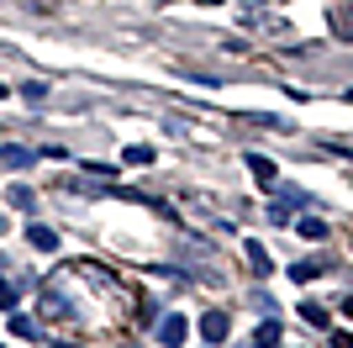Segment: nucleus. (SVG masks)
<instances>
[{
    "instance_id": "nucleus-16",
    "label": "nucleus",
    "mask_w": 353,
    "mask_h": 348,
    "mask_svg": "<svg viewBox=\"0 0 353 348\" xmlns=\"http://www.w3.org/2000/svg\"><path fill=\"white\" fill-rule=\"evenodd\" d=\"M343 311H348V317H353V296H348V306H343Z\"/></svg>"
},
{
    "instance_id": "nucleus-7",
    "label": "nucleus",
    "mask_w": 353,
    "mask_h": 348,
    "mask_svg": "<svg viewBox=\"0 0 353 348\" xmlns=\"http://www.w3.org/2000/svg\"><path fill=\"white\" fill-rule=\"evenodd\" d=\"M6 201H11L16 211H27V217H32V211H37V195H32L27 185H11V195H6Z\"/></svg>"
},
{
    "instance_id": "nucleus-11",
    "label": "nucleus",
    "mask_w": 353,
    "mask_h": 348,
    "mask_svg": "<svg viewBox=\"0 0 353 348\" xmlns=\"http://www.w3.org/2000/svg\"><path fill=\"white\" fill-rule=\"evenodd\" d=\"M11 333H16V338H37V322H32V317H16V311H11Z\"/></svg>"
},
{
    "instance_id": "nucleus-19",
    "label": "nucleus",
    "mask_w": 353,
    "mask_h": 348,
    "mask_svg": "<svg viewBox=\"0 0 353 348\" xmlns=\"http://www.w3.org/2000/svg\"><path fill=\"white\" fill-rule=\"evenodd\" d=\"M0 95H6V85H0Z\"/></svg>"
},
{
    "instance_id": "nucleus-8",
    "label": "nucleus",
    "mask_w": 353,
    "mask_h": 348,
    "mask_svg": "<svg viewBox=\"0 0 353 348\" xmlns=\"http://www.w3.org/2000/svg\"><path fill=\"white\" fill-rule=\"evenodd\" d=\"M253 343H259V348H274V343H280V322H274V317H264V327L253 333Z\"/></svg>"
},
{
    "instance_id": "nucleus-18",
    "label": "nucleus",
    "mask_w": 353,
    "mask_h": 348,
    "mask_svg": "<svg viewBox=\"0 0 353 348\" xmlns=\"http://www.w3.org/2000/svg\"><path fill=\"white\" fill-rule=\"evenodd\" d=\"M121 348H137V343H121Z\"/></svg>"
},
{
    "instance_id": "nucleus-12",
    "label": "nucleus",
    "mask_w": 353,
    "mask_h": 348,
    "mask_svg": "<svg viewBox=\"0 0 353 348\" xmlns=\"http://www.w3.org/2000/svg\"><path fill=\"white\" fill-rule=\"evenodd\" d=\"M127 164H153V148H148V143H132V148H127Z\"/></svg>"
},
{
    "instance_id": "nucleus-1",
    "label": "nucleus",
    "mask_w": 353,
    "mask_h": 348,
    "mask_svg": "<svg viewBox=\"0 0 353 348\" xmlns=\"http://www.w3.org/2000/svg\"><path fill=\"white\" fill-rule=\"evenodd\" d=\"M185 338H190V322H185V317H163V327H159V343L163 348H179Z\"/></svg>"
},
{
    "instance_id": "nucleus-10",
    "label": "nucleus",
    "mask_w": 353,
    "mask_h": 348,
    "mask_svg": "<svg viewBox=\"0 0 353 348\" xmlns=\"http://www.w3.org/2000/svg\"><path fill=\"white\" fill-rule=\"evenodd\" d=\"M248 264L259 269V275H269V269H274V264H269V253H264L259 243H248Z\"/></svg>"
},
{
    "instance_id": "nucleus-2",
    "label": "nucleus",
    "mask_w": 353,
    "mask_h": 348,
    "mask_svg": "<svg viewBox=\"0 0 353 348\" xmlns=\"http://www.w3.org/2000/svg\"><path fill=\"white\" fill-rule=\"evenodd\" d=\"M0 164H6V169H27V164H37V153L21 148V143H6L0 148Z\"/></svg>"
},
{
    "instance_id": "nucleus-4",
    "label": "nucleus",
    "mask_w": 353,
    "mask_h": 348,
    "mask_svg": "<svg viewBox=\"0 0 353 348\" xmlns=\"http://www.w3.org/2000/svg\"><path fill=\"white\" fill-rule=\"evenodd\" d=\"M27 238H32V248H43V253H53V248H59V232H53V227H43V222H32V227H27Z\"/></svg>"
},
{
    "instance_id": "nucleus-5",
    "label": "nucleus",
    "mask_w": 353,
    "mask_h": 348,
    "mask_svg": "<svg viewBox=\"0 0 353 348\" xmlns=\"http://www.w3.org/2000/svg\"><path fill=\"white\" fill-rule=\"evenodd\" d=\"M201 338H206V343H221V338H227V317H221V311L201 317Z\"/></svg>"
},
{
    "instance_id": "nucleus-14",
    "label": "nucleus",
    "mask_w": 353,
    "mask_h": 348,
    "mask_svg": "<svg viewBox=\"0 0 353 348\" xmlns=\"http://www.w3.org/2000/svg\"><path fill=\"white\" fill-rule=\"evenodd\" d=\"M290 275H295V280H311V275H322V264H316V259H311V264H295Z\"/></svg>"
},
{
    "instance_id": "nucleus-6",
    "label": "nucleus",
    "mask_w": 353,
    "mask_h": 348,
    "mask_svg": "<svg viewBox=\"0 0 353 348\" xmlns=\"http://www.w3.org/2000/svg\"><path fill=\"white\" fill-rule=\"evenodd\" d=\"M248 169H253V180H259V185H274V174H280L269 159H259V153H248Z\"/></svg>"
},
{
    "instance_id": "nucleus-3",
    "label": "nucleus",
    "mask_w": 353,
    "mask_h": 348,
    "mask_svg": "<svg viewBox=\"0 0 353 348\" xmlns=\"http://www.w3.org/2000/svg\"><path fill=\"white\" fill-rule=\"evenodd\" d=\"M21 296H27V280H0V311H16Z\"/></svg>"
},
{
    "instance_id": "nucleus-15",
    "label": "nucleus",
    "mask_w": 353,
    "mask_h": 348,
    "mask_svg": "<svg viewBox=\"0 0 353 348\" xmlns=\"http://www.w3.org/2000/svg\"><path fill=\"white\" fill-rule=\"evenodd\" d=\"M332 348H353V338H348V333H338V338H332Z\"/></svg>"
},
{
    "instance_id": "nucleus-9",
    "label": "nucleus",
    "mask_w": 353,
    "mask_h": 348,
    "mask_svg": "<svg viewBox=\"0 0 353 348\" xmlns=\"http://www.w3.org/2000/svg\"><path fill=\"white\" fill-rule=\"evenodd\" d=\"M301 238H311V243H322V238H327V222H316V217H301Z\"/></svg>"
},
{
    "instance_id": "nucleus-13",
    "label": "nucleus",
    "mask_w": 353,
    "mask_h": 348,
    "mask_svg": "<svg viewBox=\"0 0 353 348\" xmlns=\"http://www.w3.org/2000/svg\"><path fill=\"white\" fill-rule=\"evenodd\" d=\"M301 317H306V322H311V327H327V311H322V306H311V301H306V306H301Z\"/></svg>"
},
{
    "instance_id": "nucleus-17",
    "label": "nucleus",
    "mask_w": 353,
    "mask_h": 348,
    "mask_svg": "<svg viewBox=\"0 0 353 348\" xmlns=\"http://www.w3.org/2000/svg\"><path fill=\"white\" fill-rule=\"evenodd\" d=\"M0 232H6V217H0Z\"/></svg>"
}]
</instances>
